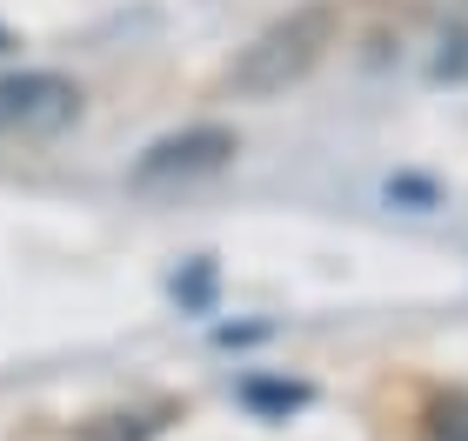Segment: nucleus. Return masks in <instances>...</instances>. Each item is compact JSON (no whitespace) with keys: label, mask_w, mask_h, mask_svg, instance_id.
Returning <instances> with one entry per match:
<instances>
[{"label":"nucleus","mask_w":468,"mask_h":441,"mask_svg":"<svg viewBox=\"0 0 468 441\" xmlns=\"http://www.w3.org/2000/svg\"><path fill=\"white\" fill-rule=\"evenodd\" d=\"M342 40V7L335 0H308V7H288L282 20H268L261 34L234 54L228 68V94L241 100H268V94H288L328 60V47Z\"/></svg>","instance_id":"obj_1"},{"label":"nucleus","mask_w":468,"mask_h":441,"mask_svg":"<svg viewBox=\"0 0 468 441\" xmlns=\"http://www.w3.org/2000/svg\"><path fill=\"white\" fill-rule=\"evenodd\" d=\"M234 128L221 121H201V128H181V134H161L154 147H141L134 167H127V181L141 187V194H154V187H187V181H207L221 174L234 161Z\"/></svg>","instance_id":"obj_2"},{"label":"nucleus","mask_w":468,"mask_h":441,"mask_svg":"<svg viewBox=\"0 0 468 441\" xmlns=\"http://www.w3.org/2000/svg\"><path fill=\"white\" fill-rule=\"evenodd\" d=\"M80 114L68 74H0V134H60Z\"/></svg>","instance_id":"obj_3"},{"label":"nucleus","mask_w":468,"mask_h":441,"mask_svg":"<svg viewBox=\"0 0 468 441\" xmlns=\"http://www.w3.org/2000/svg\"><path fill=\"white\" fill-rule=\"evenodd\" d=\"M429 80H435V88H468V0H455V7L441 14Z\"/></svg>","instance_id":"obj_4"},{"label":"nucleus","mask_w":468,"mask_h":441,"mask_svg":"<svg viewBox=\"0 0 468 441\" xmlns=\"http://www.w3.org/2000/svg\"><path fill=\"white\" fill-rule=\"evenodd\" d=\"M167 428V415H94L80 441H154Z\"/></svg>","instance_id":"obj_5"},{"label":"nucleus","mask_w":468,"mask_h":441,"mask_svg":"<svg viewBox=\"0 0 468 441\" xmlns=\"http://www.w3.org/2000/svg\"><path fill=\"white\" fill-rule=\"evenodd\" d=\"M429 441H468V388H449L429 402Z\"/></svg>","instance_id":"obj_6"},{"label":"nucleus","mask_w":468,"mask_h":441,"mask_svg":"<svg viewBox=\"0 0 468 441\" xmlns=\"http://www.w3.org/2000/svg\"><path fill=\"white\" fill-rule=\"evenodd\" d=\"M241 402H248V408H261V415H288V408H302V402H308V388H302V382H248V388H241Z\"/></svg>","instance_id":"obj_7"},{"label":"nucleus","mask_w":468,"mask_h":441,"mask_svg":"<svg viewBox=\"0 0 468 441\" xmlns=\"http://www.w3.org/2000/svg\"><path fill=\"white\" fill-rule=\"evenodd\" d=\"M0 47H14V40H7V27H0Z\"/></svg>","instance_id":"obj_8"}]
</instances>
